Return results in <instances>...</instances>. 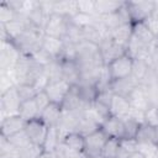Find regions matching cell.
<instances>
[{"label": "cell", "instance_id": "6", "mask_svg": "<svg viewBox=\"0 0 158 158\" xmlns=\"http://www.w3.org/2000/svg\"><path fill=\"white\" fill-rule=\"evenodd\" d=\"M132 65H133V59L126 53V54L118 57L117 59L112 60L111 63H109L106 65V68L109 70L111 80L115 81V80H120V79L131 77Z\"/></svg>", "mask_w": 158, "mask_h": 158}, {"label": "cell", "instance_id": "37", "mask_svg": "<svg viewBox=\"0 0 158 158\" xmlns=\"http://www.w3.org/2000/svg\"><path fill=\"white\" fill-rule=\"evenodd\" d=\"M17 16H19V14L9 5L7 1L1 2V5H0V23L1 25H6V23L14 21Z\"/></svg>", "mask_w": 158, "mask_h": 158}, {"label": "cell", "instance_id": "9", "mask_svg": "<svg viewBox=\"0 0 158 158\" xmlns=\"http://www.w3.org/2000/svg\"><path fill=\"white\" fill-rule=\"evenodd\" d=\"M23 130L27 133V136H28V138H30V141L32 143L43 147L49 127L40 117L32 118L30 121H26Z\"/></svg>", "mask_w": 158, "mask_h": 158}, {"label": "cell", "instance_id": "27", "mask_svg": "<svg viewBox=\"0 0 158 158\" xmlns=\"http://www.w3.org/2000/svg\"><path fill=\"white\" fill-rule=\"evenodd\" d=\"M60 143L69 147L70 149H74V151H78V152H84L85 137L83 135H80L79 132H70V133H67L62 138Z\"/></svg>", "mask_w": 158, "mask_h": 158}, {"label": "cell", "instance_id": "33", "mask_svg": "<svg viewBox=\"0 0 158 158\" xmlns=\"http://www.w3.org/2000/svg\"><path fill=\"white\" fill-rule=\"evenodd\" d=\"M149 70V64L147 60L144 59H133V65H132V77L139 83L142 84V81L144 80L147 73Z\"/></svg>", "mask_w": 158, "mask_h": 158}, {"label": "cell", "instance_id": "10", "mask_svg": "<svg viewBox=\"0 0 158 158\" xmlns=\"http://www.w3.org/2000/svg\"><path fill=\"white\" fill-rule=\"evenodd\" d=\"M107 139H109V137L104 133V131L101 128L85 136L84 154L86 157H100L102 148H104Z\"/></svg>", "mask_w": 158, "mask_h": 158}, {"label": "cell", "instance_id": "45", "mask_svg": "<svg viewBox=\"0 0 158 158\" xmlns=\"http://www.w3.org/2000/svg\"><path fill=\"white\" fill-rule=\"evenodd\" d=\"M77 9L78 12L95 16V0H78Z\"/></svg>", "mask_w": 158, "mask_h": 158}, {"label": "cell", "instance_id": "16", "mask_svg": "<svg viewBox=\"0 0 158 158\" xmlns=\"http://www.w3.org/2000/svg\"><path fill=\"white\" fill-rule=\"evenodd\" d=\"M89 105H85L80 98L78 85H72L68 94L65 95L64 100L60 104L63 111H83Z\"/></svg>", "mask_w": 158, "mask_h": 158}, {"label": "cell", "instance_id": "42", "mask_svg": "<svg viewBox=\"0 0 158 158\" xmlns=\"http://www.w3.org/2000/svg\"><path fill=\"white\" fill-rule=\"evenodd\" d=\"M6 139H7L15 148H17V149H21V148H23L25 146H27L28 143H31V141H30L27 133L25 132V130L17 132V133H15V135H12L11 137H9V138H6Z\"/></svg>", "mask_w": 158, "mask_h": 158}, {"label": "cell", "instance_id": "32", "mask_svg": "<svg viewBox=\"0 0 158 158\" xmlns=\"http://www.w3.org/2000/svg\"><path fill=\"white\" fill-rule=\"evenodd\" d=\"M44 75L48 79V83L51 81H57L63 79L62 74V63L58 59H53L49 64L44 67Z\"/></svg>", "mask_w": 158, "mask_h": 158}, {"label": "cell", "instance_id": "25", "mask_svg": "<svg viewBox=\"0 0 158 158\" xmlns=\"http://www.w3.org/2000/svg\"><path fill=\"white\" fill-rule=\"evenodd\" d=\"M136 142L137 143H151V144H157V132L156 128L147 125V123H141L138 132L136 135Z\"/></svg>", "mask_w": 158, "mask_h": 158}, {"label": "cell", "instance_id": "11", "mask_svg": "<svg viewBox=\"0 0 158 158\" xmlns=\"http://www.w3.org/2000/svg\"><path fill=\"white\" fill-rule=\"evenodd\" d=\"M101 54H102V59H104V64L107 65L109 63H111L112 60L117 59L118 57L126 54V47L116 43L112 38L111 35L107 37H104L101 40V42L99 43Z\"/></svg>", "mask_w": 158, "mask_h": 158}, {"label": "cell", "instance_id": "51", "mask_svg": "<svg viewBox=\"0 0 158 158\" xmlns=\"http://www.w3.org/2000/svg\"><path fill=\"white\" fill-rule=\"evenodd\" d=\"M152 158H158V149L156 151V153H154V156H153Z\"/></svg>", "mask_w": 158, "mask_h": 158}, {"label": "cell", "instance_id": "52", "mask_svg": "<svg viewBox=\"0 0 158 158\" xmlns=\"http://www.w3.org/2000/svg\"><path fill=\"white\" fill-rule=\"evenodd\" d=\"M156 132H157V143H158V127L156 128Z\"/></svg>", "mask_w": 158, "mask_h": 158}, {"label": "cell", "instance_id": "17", "mask_svg": "<svg viewBox=\"0 0 158 158\" xmlns=\"http://www.w3.org/2000/svg\"><path fill=\"white\" fill-rule=\"evenodd\" d=\"M100 128L109 138L122 139L125 137V125H123V120L120 117L110 116L101 123Z\"/></svg>", "mask_w": 158, "mask_h": 158}, {"label": "cell", "instance_id": "8", "mask_svg": "<svg viewBox=\"0 0 158 158\" xmlns=\"http://www.w3.org/2000/svg\"><path fill=\"white\" fill-rule=\"evenodd\" d=\"M20 105H21V99L19 96L16 85L0 95V109H1L2 118L6 116L19 115Z\"/></svg>", "mask_w": 158, "mask_h": 158}, {"label": "cell", "instance_id": "50", "mask_svg": "<svg viewBox=\"0 0 158 158\" xmlns=\"http://www.w3.org/2000/svg\"><path fill=\"white\" fill-rule=\"evenodd\" d=\"M38 158H57L56 153H49V152H43Z\"/></svg>", "mask_w": 158, "mask_h": 158}, {"label": "cell", "instance_id": "34", "mask_svg": "<svg viewBox=\"0 0 158 158\" xmlns=\"http://www.w3.org/2000/svg\"><path fill=\"white\" fill-rule=\"evenodd\" d=\"M78 88H79L80 98H81V100L85 105H91L96 100V96H98V93H99L96 85L80 84V85H78Z\"/></svg>", "mask_w": 158, "mask_h": 158}, {"label": "cell", "instance_id": "31", "mask_svg": "<svg viewBox=\"0 0 158 158\" xmlns=\"http://www.w3.org/2000/svg\"><path fill=\"white\" fill-rule=\"evenodd\" d=\"M60 142H62V138H60V135L58 132V128L57 127H49L46 141H44V144H43L44 152L54 153Z\"/></svg>", "mask_w": 158, "mask_h": 158}, {"label": "cell", "instance_id": "4", "mask_svg": "<svg viewBox=\"0 0 158 158\" xmlns=\"http://www.w3.org/2000/svg\"><path fill=\"white\" fill-rule=\"evenodd\" d=\"M132 25L144 22L156 10V1H126Z\"/></svg>", "mask_w": 158, "mask_h": 158}, {"label": "cell", "instance_id": "43", "mask_svg": "<svg viewBox=\"0 0 158 158\" xmlns=\"http://www.w3.org/2000/svg\"><path fill=\"white\" fill-rule=\"evenodd\" d=\"M143 122L157 128L158 127V106L151 105L143 112Z\"/></svg>", "mask_w": 158, "mask_h": 158}, {"label": "cell", "instance_id": "38", "mask_svg": "<svg viewBox=\"0 0 158 158\" xmlns=\"http://www.w3.org/2000/svg\"><path fill=\"white\" fill-rule=\"evenodd\" d=\"M69 21H70L73 25L80 27V28H84V27H88V26H90V25H94V22H95V16L88 15V14H83V12H77L75 15H73V16L69 19Z\"/></svg>", "mask_w": 158, "mask_h": 158}, {"label": "cell", "instance_id": "2", "mask_svg": "<svg viewBox=\"0 0 158 158\" xmlns=\"http://www.w3.org/2000/svg\"><path fill=\"white\" fill-rule=\"evenodd\" d=\"M75 63L79 70L104 67V59L99 44L83 41L77 44V59Z\"/></svg>", "mask_w": 158, "mask_h": 158}, {"label": "cell", "instance_id": "5", "mask_svg": "<svg viewBox=\"0 0 158 158\" xmlns=\"http://www.w3.org/2000/svg\"><path fill=\"white\" fill-rule=\"evenodd\" d=\"M21 53L10 41H1L0 49V69L1 73H11L20 58Z\"/></svg>", "mask_w": 158, "mask_h": 158}, {"label": "cell", "instance_id": "41", "mask_svg": "<svg viewBox=\"0 0 158 158\" xmlns=\"http://www.w3.org/2000/svg\"><path fill=\"white\" fill-rule=\"evenodd\" d=\"M120 147V139L116 138H109L102 148L101 157L102 158H116L117 151Z\"/></svg>", "mask_w": 158, "mask_h": 158}, {"label": "cell", "instance_id": "40", "mask_svg": "<svg viewBox=\"0 0 158 158\" xmlns=\"http://www.w3.org/2000/svg\"><path fill=\"white\" fill-rule=\"evenodd\" d=\"M19 152H20L21 158H38L44 152V149H43V147L31 142L27 146H25L23 148L19 149Z\"/></svg>", "mask_w": 158, "mask_h": 158}, {"label": "cell", "instance_id": "14", "mask_svg": "<svg viewBox=\"0 0 158 158\" xmlns=\"http://www.w3.org/2000/svg\"><path fill=\"white\" fill-rule=\"evenodd\" d=\"M70 86L72 85L69 83H67L64 79H60V80H57V81L48 83L47 86L44 88V91L48 95L51 102H54V104L60 105L62 101L64 100L65 95L68 94Z\"/></svg>", "mask_w": 158, "mask_h": 158}, {"label": "cell", "instance_id": "15", "mask_svg": "<svg viewBox=\"0 0 158 158\" xmlns=\"http://www.w3.org/2000/svg\"><path fill=\"white\" fill-rule=\"evenodd\" d=\"M26 121L20 116V115H12V116H6L1 118L0 123V135L4 138H9L12 135L22 131L25 128Z\"/></svg>", "mask_w": 158, "mask_h": 158}, {"label": "cell", "instance_id": "18", "mask_svg": "<svg viewBox=\"0 0 158 158\" xmlns=\"http://www.w3.org/2000/svg\"><path fill=\"white\" fill-rule=\"evenodd\" d=\"M110 112H111V116H116L120 118L127 117L131 112V105L127 98L114 94L110 104Z\"/></svg>", "mask_w": 158, "mask_h": 158}, {"label": "cell", "instance_id": "47", "mask_svg": "<svg viewBox=\"0 0 158 158\" xmlns=\"http://www.w3.org/2000/svg\"><path fill=\"white\" fill-rule=\"evenodd\" d=\"M32 57H33V59H35L37 63H40V64L43 65V67H46L47 64H49V63L54 59V58H52L47 52H44L42 48H41L38 52H36Z\"/></svg>", "mask_w": 158, "mask_h": 158}, {"label": "cell", "instance_id": "13", "mask_svg": "<svg viewBox=\"0 0 158 158\" xmlns=\"http://www.w3.org/2000/svg\"><path fill=\"white\" fill-rule=\"evenodd\" d=\"M127 100L131 105V109L137 110V111H142L144 112L149 106V98H148V93H147V86L146 85H137L132 93L127 96Z\"/></svg>", "mask_w": 158, "mask_h": 158}, {"label": "cell", "instance_id": "35", "mask_svg": "<svg viewBox=\"0 0 158 158\" xmlns=\"http://www.w3.org/2000/svg\"><path fill=\"white\" fill-rule=\"evenodd\" d=\"M57 59L62 63H64V62H75V59H77V44L64 41L63 49H62V52H60V54Z\"/></svg>", "mask_w": 158, "mask_h": 158}, {"label": "cell", "instance_id": "39", "mask_svg": "<svg viewBox=\"0 0 158 158\" xmlns=\"http://www.w3.org/2000/svg\"><path fill=\"white\" fill-rule=\"evenodd\" d=\"M56 157L57 158H86L84 152H78L74 149H70L69 147L64 146L63 143H59V146L56 149Z\"/></svg>", "mask_w": 158, "mask_h": 158}, {"label": "cell", "instance_id": "30", "mask_svg": "<svg viewBox=\"0 0 158 158\" xmlns=\"http://www.w3.org/2000/svg\"><path fill=\"white\" fill-rule=\"evenodd\" d=\"M27 16H28L30 21H31L35 26H37V27H40V28H42V30L44 28L46 22H47L48 17H49V15L41 7L40 1L37 2V5L31 10V12H30Z\"/></svg>", "mask_w": 158, "mask_h": 158}, {"label": "cell", "instance_id": "19", "mask_svg": "<svg viewBox=\"0 0 158 158\" xmlns=\"http://www.w3.org/2000/svg\"><path fill=\"white\" fill-rule=\"evenodd\" d=\"M137 85H139V83L131 75L128 78L112 81L110 89H111V91L114 94H117V95H121V96L127 98Z\"/></svg>", "mask_w": 158, "mask_h": 158}, {"label": "cell", "instance_id": "12", "mask_svg": "<svg viewBox=\"0 0 158 158\" xmlns=\"http://www.w3.org/2000/svg\"><path fill=\"white\" fill-rule=\"evenodd\" d=\"M81 112L83 111H63L62 112V116H60L59 122L57 125L60 138H63L67 133L77 132Z\"/></svg>", "mask_w": 158, "mask_h": 158}, {"label": "cell", "instance_id": "46", "mask_svg": "<svg viewBox=\"0 0 158 158\" xmlns=\"http://www.w3.org/2000/svg\"><path fill=\"white\" fill-rule=\"evenodd\" d=\"M35 101H36V104H37V107H38V110H40V114L51 104V100H49V98H48V95L46 94L44 90L37 93V95L35 96Z\"/></svg>", "mask_w": 158, "mask_h": 158}, {"label": "cell", "instance_id": "29", "mask_svg": "<svg viewBox=\"0 0 158 158\" xmlns=\"http://www.w3.org/2000/svg\"><path fill=\"white\" fill-rule=\"evenodd\" d=\"M100 128V123H98L95 120H93L91 117H89L88 115H85L84 112H81L80 118H79V123H78V130L77 132H79L80 135H83L84 137L98 131Z\"/></svg>", "mask_w": 158, "mask_h": 158}, {"label": "cell", "instance_id": "24", "mask_svg": "<svg viewBox=\"0 0 158 158\" xmlns=\"http://www.w3.org/2000/svg\"><path fill=\"white\" fill-rule=\"evenodd\" d=\"M62 63V62H60ZM62 74L63 79L70 85H78L80 80V70L75 62H64L62 63Z\"/></svg>", "mask_w": 158, "mask_h": 158}, {"label": "cell", "instance_id": "53", "mask_svg": "<svg viewBox=\"0 0 158 158\" xmlns=\"http://www.w3.org/2000/svg\"><path fill=\"white\" fill-rule=\"evenodd\" d=\"M86 158H102V157L100 156V157H86Z\"/></svg>", "mask_w": 158, "mask_h": 158}, {"label": "cell", "instance_id": "1", "mask_svg": "<svg viewBox=\"0 0 158 158\" xmlns=\"http://www.w3.org/2000/svg\"><path fill=\"white\" fill-rule=\"evenodd\" d=\"M11 74L16 85H35L44 74V67L37 63L32 56L21 54Z\"/></svg>", "mask_w": 158, "mask_h": 158}, {"label": "cell", "instance_id": "49", "mask_svg": "<svg viewBox=\"0 0 158 158\" xmlns=\"http://www.w3.org/2000/svg\"><path fill=\"white\" fill-rule=\"evenodd\" d=\"M127 158H147L142 152H139L138 149H136V151H133V152H131L130 154H128V157Z\"/></svg>", "mask_w": 158, "mask_h": 158}, {"label": "cell", "instance_id": "3", "mask_svg": "<svg viewBox=\"0 0 158 158\" xmlns=\"http://www.w3.org/2000/svg\"><path fill=\"white\" fill-rule=\"evenodd\" d=\"M43 36H44V31L31 22L27 30L12 43L17 47L21 54L33 56L36 52H38L42 48Z\"/></svg>", "mask_w": 158, "mask_h": 158}, {"label": "cell", "instance_id": "28", "mask_svg": "<svg viewBox=\"0 0 158 158\" xmlns=\"http://www.w3.org/2000/svg\"><path fill=\"white\" fill-rule=\"evenodd\" d=\"M19 115H20L25 121H30V120H32V118L40 117V110H38V107H37V104H36L35 99L26 100V101H21L20 109H19Z\"/></svg>", "mask_w": 158, "mask_h": 158}, {"label": "cell", "instance_id": "48", "mask_svg": "<svg viewBox=\"0 0 158 158\" xmlns=\"http://www.w3.org/2000/svg\"><path fill=\"white\" fill-rule=\"evenodd\" d=\"M147 93H148V98H149V102L151 105H156L158 106V81L147 86Z\"/></svg>", "mask_w": 158, "mask_h": 158}, {"label": "cell", "instance_id": "7", "mask_svg": "<svg viewBox=\"0 0 158 158\" xmlns=\"http://www.w3.org/2000/svg\"><path fill=\"white\" fill-rule=\"evenodd\" d=\"M68 25H69V17L59 14H52L47 20L43 31H44V35L47 36L64 40L67 36Z\"/></svg>", "mask_w": 158, "mask_h": 158}, {"label": "cell", "instance_id": "26", "mask_svg": "<svg viewBox=\"0 0 158 158\" xmlns=\"http://www.w3.org/2000/svg\"><path fill=\"white\" fill-rule=\"evenodd\" d=\"M123 1H115V0H95V15L105 16L109 14L116 12Z\"/></svg>", "mask_w": 158, "mask_h": 158}, {"label": "cell", "instance_id": "22", "mask_svg": "<svg viewBox=\"0 0 158 158\" xmlns=\"http://www.w3.org/2000/svg\"><path fill=\"white\" fill-rule=\"evenodd\" d=\"M132 33H133V25L132 23H123V25H120L118 27H116V28L110 31L111 38L116 43H118V44H121L123 47L127 46Z\"/></svg>", "mask_w": 158, "mask_h": 158}, {"label": "cell", "instance_id": "36", "mask_svg": "<svg viewBox=\"0 0 158 158\" xmlns=\"http://www.w3.org/2000/svg\"><path fill=\"white\" fill-rule=\"evenodd\" d=\"M122 120H123V125H125V137L123 138H126V139H136V135L138 132L141 122H138L137 120H135L131 116H127V117H125Z\"/></svg>", "mask_w": 158, "mask_h": 158}, {"label": "cell", "instance_id": "20", "mask_svg": "<svg viewBox=\"0 0 158 158\" xmlns=\"http://www.w3.org/2000/svg\"><path fill=\"white\" fill-rule=\"evenodd\" d=\"M62 107L58 104L51 102L41 114H40V118L48 126V127H57L59 118L62 116Z\"/></svg>", "mask_w": 158, "mask_h": 158}, {"label": "cell", "instance_id": "44", "mask_svg": "<svg viewBox=\"0 0 158 158\" xmlns=\"http://www.w3.org/2000/svg\"><path fill=\"white\" fill-rule=\"evenodd\" d=\"M16 88H17V93H19V96H20L21 101L35 99V96L37 95V90L35 89L33 85L21 84V85H16Z\"/></svg>", "mask_w": 158, "mask_h": 158}, {"label": "cell", "instance_id": "23", "mask_svg": "<svg viewBox=\"0 0 158 158\" xmlns=\"http://www.w3.org/2000/svg\"><path fill=\"white\" fill-rule=\"evenodd\" d=\"M133 36L148 47H151L157 41V37L152 33V31L148 28V26L144 22H139V23L133 25Z\"/></svg>", "mask_w": 158, "mask_h": 158}, {"label": "cell", "instance_id": "21", "mask_svg": "<svg viewBox=\"0 0 158 158\" xmlns=\"http://www.w3.org/2000/svg\"><path fill=\"white\" fill-rule=\"evenodd\" d=\"M63 46H64V40H60V38H56V37H52V36H47L44 35L43 36V40H42V49L44 52H47L52 58L57 59L63 49Z\"/></svg>", "mask_w": 158, "mask_h": 158}]
</instances>
